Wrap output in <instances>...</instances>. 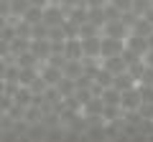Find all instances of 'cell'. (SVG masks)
Here are the masks:
<instances>
[{"label":"cell","instance_id":"21","mask_svg":"<svg viewBox=\"0 0 153 142\" xmlns=\"http://www.w3.org/2000/svg\"><path fill=\"white\" fill-rule=\"evenodd\" d=\"M28 89H31V91H33V94H44V91H46V89H49V84H46V81H44V79H41V74H38V76H36V79H33V81H31V84H28Z\"/></svg>","mask_w":153,"mask_h":142},{"label":"cell","instance_id":"26","mask_svg":"<svg viewBox=\"0 0 153 142\" xmlns=\"http://www.w3.org/2000/svg\"><path fill=\"white\" fill-rule=\"evenodd\" d=\"M140 84H151L153 86V66H146V71H143V76H140Z\"/></svg>","mask_w":153,"mask_h":142},{"label":"cell","instance_id":"27","mask_svg":"<svg viewBox=\"0 0 153 142\" xmlns=\"http://www.w3.org/2000/svg\"><path fill=\"white\" fill-rule=\"evenodd\" d=\"M105 3H107V0H84V5H87V8H102Z\"/></svg>","mask_w":153,"mask_h":142},{"label":"cell","instance_id":"1","mask_svg":"<svg viewBox=\"0 0 153 142\" xmlns=\"http://www.w3.org/2000/svg\"><path fill=\"white\" fill-rule=\"evenodd\" d=\"M64 20H66V10L56 3V0H51L49 5L44 8V23L49 28H54V26H61Z\"/></svg>","mask_w":153,"mask_h":142},{"label":"cell","instance_id":"16","mask_svg":"<svg viewBox=\"0 0 153 142\" xmlns=\"http://www.w3.org/2000/svg\"><path fill=\"white\" fill-rule=\"evenodd\" d=\"M92 79H94V84H97V86H102V89H105V86H110V84H112V74H110V71L105 69L102 64H100V69H97V74H94Z\"/></svg>","mask_w":153,"mask_h":142},{"label":"cell","instance_id":"29","mask_svg":"<svg viewBox=\"0 0 153 142\" xmlns=\"http://www.w3.org/2000/svg\"><path fill=\"white\" fill-rule=\"evenodd\" d=\"M28 3H31V5H36V8H46L51 0H28Z\"/></svg>","mask_w":153,"mask_h":142},{"label":"cell","instance_id":"13","mask_svg":"<svg viewBox=\"0 0 153 142\" xmlns=\"http://www.w3.org/2000/svg\"><path fill=\"white\" fill-rule=\"evenodd\" d=\"M130 33H138V36H143V38H148V36H151L153 33V23H148L146 18H135V23H133L130 26Z\"/></svg>","mask_w":153,"mask_h":142},{"label":"cell","instance_id":"23","mask_svg":"<svg viewBox=\"0 0 153 142\" xmlns=\"http://www.w3.org/2000/svg\"><path fill=\"white\" fill-rule=\"evenodd\" d=\"M148 8H151V0H133V8H130V10L135 13V15H143Z\"/></svg>","mask_w":153,"mask_h":142},{"label":"cell","instance_id":"18","mask_svg":"<svg viewBox=\"0 0 153 142\" xmlns=\"http://www.w3.org/2000/svg\"><path fill=\"white\" fill-rule=\"evenodd\" d=\"M18 69H21V66H18ZM36 76H38V66H28V69H21V74H18V81H21L23 86H28V84H31Z\"/></svg>","mask_w":153,"mask_h":142},{"label":"cell","instance_id":"12","mask_svg":"<svg viewBox=\"0 0 153 142\" xmlns=\"http://www.w3.org/2000/svg\"><path fill=\"white\" fill-rule=\"evenodd\" d=\"M135 79L130 76V71H123V74H115L112 76V86L117 89V91H125V89H130V86H135Z\"/></svg>","mask_w":153,"mask_h":142},{"label":"cell","instance_id":"5","mask_svg":"<svg viewBox=\"0 0 153 142\" xmlns=\"http://www.w3.org/2000/svg\"><path fill=\"white\" fill-rule=\"evenodd\" d=\"M100 48H102V36L82 38V53H84V59H102V56H100Z\"/></svg>","mask_w":153,"mask_h":142},{"label":"cell","instance_id":"9","mask_svg":"<svg viewBox=\"0 0 153 142\" xmlns=\"http://www.w3.org/2000/svg\"><path fill=\"white\" fill-rule=\"evenodd\" d=\"M102 66L110 71V74H123V71H128V64H125V59H123V53L120 56H107V59H102Z\"/></svg>","mask_w":153,"mask_h":142},{"label":"cell","instance_id":"6","mask_svg":"<svg viewBox=\"0 0 153 142\" xmlns=\"http://www.w3.org/2000/svg\"><path fill=\"white\" fill-rule=\"evenodd\" d=\"M128 33H130V28L125 26V23L117 18V20H107L102 26V36H112V38H128Z\"/></svg>","mask_w":153,"mask_h":142},{"label":"cell","instance_id":"4","mask_svg":"<svg viewBox=\"0 0 153 142\" xmlns=\"http://www.w3.org/2000/svg\"><path fill=\"white\" fill-rule=\"evenodd\" d=\"M38 74H41V79H44L49 86H56V84L61 81V76H64V71H61L59 66H54V64H41L38 66Z\"/></svg>","mask_w":153,"mask_h":142},{"label":"cell","instance_id":"31","mask_svg":"<svg viewBox=\"0 0 153 142\" xmlns=\"http://www.w3.org/2000/svg\"><path fill=\"white\" fill-rule=\"evenodd\" d=\"M0 94H5V79H0Z\"/></svg>","mask_w":153,"mask_h":142},{"label":"cell","instance_id":"15","mask_svg":"<svg viewBox=\"0 0 153 142\" xmlns=\"http://www.w3.org/2000/svg\"><path fill=\"white\" fill-rule=\"evenodd\" d=\"M16 64L21 66V69H28V66H41V61L33 56V51L28 48V51H23V53H18L16 56Z\"/></svg>","mask_w":153,"mask_h":142},{"label":"cell","instance_id":"22","mask_svg":"<svg viewBox=\"0 0 153 142\" xmlns=\"http://www.w3.org/2000/svg\"><path fill=\"white\" fill-rule=\"evenodd\" d=\"M138 94H140V102H153V86L151 84H140L138 81Z\"/></svg>","mask_w":153,"mask_h":142},{"label":"cell","instance_id":"32","mask_svg":"<svg viewBox=\"0 0 153 142\" xmlns=\"http://www.w3.org/2000/svg\"><path fill=\"white\" fill-rule=\"evenodd\" d=\"M148 48H153V33L148 36Z\"/></svg>","mask_w":153,"mask_h":142},{"label":"cell","instance_id":"24","mask_svg":"<svg viewBox=\"0 0 153 142\" xmlns=\"http://www.w3.org/2000/svg\"><path fill=\"white\" fill-rule=\"evenodd\" d=\"M117 18H120V10L107 0V3H105V20H117Z\"/></svg>","mask_w":153,"mask_h":142},{"label":"cell","instance_id":"28","mask_svg":"<svg viewBox=\"0 0 153 142\" xmlns=\"http://www.w3.org/2000/svg\"><path fill=\"white\" fill-rule=\"evenodd\" d=\"M143 61H146V66H153V48H148L143 53Z\"/></svg>","mask_w":153,"mask_h":142},{"label":"cell","instance_id":"2","mask_svg":"<svg viewBox=\"0 0 153 142\" xmlns=\"http://www.w3.org/2000/svg\"><path fill=\"white\" fill-rule=\"evenodd\" d=\"M125 51V38H112V36H102V48L100 56L107 59V56H120Z\"/></svg>","mask_w":153,"mask_h":142},{"label":"cell","instance_id":"11","mask_svg":"<svg viewBox=\"0 0 153 142\" xmlns=\"http://www.w3.org/2000/svg\"><path fill=\"white\" fill-rule=\"evenodd\" d=\"M102 109H105V102L100 97H92L89 102L82 104V114L84 117H100V114H102Z\"/></svg>","mask_w":153,"mask_h":142},{"label":"cell","instance_id":"20","mask_svg":"<svg viewBox=\"0 0 153 142\" xmlns=\"http://www.w3.org/2000/svg\"><path fill=\"white\" fill-rule=\"evenodd\" d=\"M8 3H10V15H18V18H21L23 13L28 10V5H31L28 0H8Z\"/></svg>","mask_w":153,"mask_h":142},{"label":"cell","instance_id":"10","mask_svg":"<svg viewBox=\"0 0 153 142\" xmlns=\"http://www.w3.org/2000/svg\"><path fill=\"white\" fill-rule=\"evenodd\" d=\"M64 56H66V59H84V53H82V38H66L64 41Z\"/></svg>","mask_w":153,"mask_h":142},{"label":"cell","instance_id":"17","mask_svg":"<svg viewBox=\"0 0 153 142\" xmlns=\"http://www.w3.org/2000/svg\"><path fill=\"white\" fill-rule=\"evenodd\" d=\"M56 89H59L61 97H69V94L76 91V81H74V79H69V76H61V81L56 84Z\"/></svg>","mask_w":153,"mask_h":142},{"label":"cell","instance_id":"7","mask_svg":"<svg viewBox=\"0 0 153 142\" xmlns=\"http://www.w3.org/2000/svg\"><path fill=\"white\" fill-rule=\"evenodd\" d=\"M125 48L133 51V53H138V56H143L148 51V38H143V36H138V33H128Z\"/></svg>","mask_w":153,"mask_h":142},{"label":"cell","instance_id":"8","mask_svg":"<svg viewBox=\"0 0 153 142\" xmlns=\"http://www.w3.org/2000/svg\"><path fill=\"white\" fill-rule=\"evenodd\" d=\"M28 48L33 51V56H36L41 64H44V61H49V56H51V43H49V38L31 41V43H28Z\"/></svg>","mask_w":153,"mask_h":142},{"label":"cell","instance_id":"19","mask_svg":"<svg viewBox=\"0 0 153 142\" xmlns=\"http://www.w3.org/2000/svg\"><path fill=\"white\" fill-rule=\"evenodd\" d=\"M128 71H130V76L135 79V81H140L143 71H146V61H143V59H138V61H133V64H128Z\"/></svg>","mask_w":153,"mask_h":142},{"label":"cell","instance_id":"14","mask_svg":"<svg viewBox=\"0 0 153 142\" xmlns=\"http://www.w3.org/2000/svg\"><path fill=\"white\" fill-rule=\"evenodd\" d=\"M23 20L31 23V26H36V23H44V8H36V5H28V10L23 13Z\"/></svg>","mask_w":153,"mask_h":142},{"label":"cell","instance_id":"33","mask_svg":"<svg viewBox=\"0 0 153 142\" xmlns=\"http://www.w3.org/2000/svg\"><path fill=\"white\" fill-rule=\"evenodd\" d=\"M151 5H153V0H151Z\"/></svg>","mask_w":153,"mask_h":142},{"label":"cell","instance_id":"25","mask_svg":"<svg viewBox=\"0 0 153 142\" xmlns=\"http://www.w3.org/2000/svg\"><path fill=\"white\" fill-rule=\"evenodd\" d=\"M110 3H112L120 13H125V10H130V8H133V0H110Z\"/></svg>","mask_w":153,"mask_h":142},{"label":"cell","instance_id":"30","mask_svg":"<svg viewBox=\"0 0 153 142\" xmlns=\"http://www.w3.org/2000/svg\"><path fill=\"white\" fill-rule=\"evenodd\" d=\"M8 61H10V59H0V79H5V66H8Z\"/></svg>","mask_w":153,"mask_h":142},{"label":"cell","instance_id":"3","mask_svg":"<svg viewBox=\"0 0 153 142\" xmlns=\"http://www.w3.org/2000/svg\"><path fill=\"white\" fill-rule=\"evenodd\" d=\"M140 107V94H138V84L125 91H120V109L123 112H135Z\"/></svg>","mask_w":153,"mask_h":142}]
</instances>
